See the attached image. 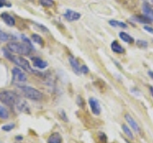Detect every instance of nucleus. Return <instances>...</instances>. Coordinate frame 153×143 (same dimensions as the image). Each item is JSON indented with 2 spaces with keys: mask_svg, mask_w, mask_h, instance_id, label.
I'll use <instances>...</instances> for the list:
<instances>
[{
  "mask_svg": "<svg viewBox=\"0 0 153 143\" xmlns=\"http://www.w3.org/2000/svg\"><path fill=\"white\" fill-rule=\"evenodd\" d=\"M7 49L11 53L17 54L18 56H28L31 54L33 47L28 45L25 42L10 41L7 45Z\"/></svg>",
  "mask_w": 153,
  "mask_h": 143,
  "instance_id": "nucleus-1",
  "label": "nucleus"
},
{
  "mask_svg": "<svg viewBox=\"0 0 153 143\" xmlns=\"http://www.w3.org/2000/svg\"><path fill=\"white\" fill-rule=\"evenodd\" d=\"M4 55L6 56L7 59H9L11 61H13L14 64H16L18 67L24 69V70L27 71V72H29V73H35V71L32 69L30 64H29V61L25 58H23V57L18 56V55L12 54L8 49L4 50Z\"/></svg>",
  "mask_w": 153,
  "mask_h": 143,
  "instance_id": "nucleus-2",
  "label": "nucleus"
},
{
  "mask_svg": "<svg viewBox=\"0 0 153 143\" xmlns=\"http://www.w3.org/2000/svg\"><path fill=\"white\" fill-rule=\"evenodd\" d=\"M0 101L6 106L14 107L18 106V104L21 102V99L16 92L11 90H2L0 91Z\"/></svg>",
  "mask_w": 153,
  "mask_h": 143,
  "instance_id": "nucleus-3",
  "label": "nucleus"
},
{
  "mask_svg": "<svg viewBox=\"0 0 153 143\" xmlns=\"http://www.w3.org/2000/svg\"><path fill=\"white\" fill-rule=\"evenodd\" d=\"M17 88L20 90V92L26 98L33 100V101H39V100H41L42 97H43V94L39 91V90H37L35 88L28 87V85H19V87H17Z\"/></svg>",
  "mask_w": 153,
  "mask_h": 143,
  "instance_id": "nucleus-4",
  "label": "nucleus"
},
{
  "mask_svg": "<svg viewBox=\"0 0 153 143\" xmlns=\"http://www.w3.org/2000/svg\"><path fill=\"white\" fill-rule=\"evenodd\" d=\"M12 74H13V84L17 85H22L24 83L27 81V77L24 71H22L19 67H14L12 70Z\"/></svg>",
  "mask_w": 153,
  "mask_h": 143,
  "instance_id": "nucleus-5",
  "label": "nucleus"
},
{
  "mask_svg": "<svg viewBox=\"0 0 153 143\" xmlns=\"http://www.w3.org/2000/svg\"><path fill=\"white\" fill-rule=\"evenodd\" d=\"M89 106L91 108V111L92 112L95 114V115H100V103L97 99L95 98H90L89 99Z\"/></svg>",
  "mask_w": 153,
  "mask_h": 143,
  "instance_id": "nucleus-6",
  "label": "nucleus"
},
{
  "mask_svg": "<svg viewBox=\"0 0 153 143\" xmlns=\"http://www.w3.org/2000/svg\"><path fill=\"white\" fill-rule=\"evenodd\" d=\"M80 13H76L75 11H71V10H67L64 13V17L66 18L68 21H76L80 18Z\"/></svg>",
  "mask_w": 153,
  "mask_h": 143,
  "instance_id": "nucleus-7",
  "label": "nucleus"
},
{
  "mask_svg": "<svg viewBox=\"0 0 153 143\" xmlns=\"http://www.w3.org/2000/svg\"><path fill=\"white\" fill-rule=\"evenodd\" d=\"M142 9H143V16H146L148 19L153 22V9L151 5H149V4H147V3H143Z\"/></svg>",
  "mask_w": 153,
  "mask_h": 143,
  "instance_id": "nucleus-8",
  "label": "nucleus"
},
{
  "mask_svg": "<svg viewBox=\"0 0 153 143\" xmlns=\"http://www.w3.org/2000/svg\"><path fill=\"white\" fill-rule=\"evenodd\" d=\"M124 118H126V120L127 121L128 125L133 129V131H134V132H135V133H140V131H141V130H140V127H139V125L137 124V122L131 117L130 114L126 113V115H124Z\"/></svg>",
  "mask_w": 153,
  "mask_h": 143,
  "instance_id": "nucleus-9",
  "label": "nucleus"
},
{
  "mask_svg": "<svg viewBox=\"0 0 153 143\" xmlns=\"http://www.w3.org/2000/svg\"><path fill=\"white\" fill-rule=\"evenodd\" d=\"M69 63H70L71 67L73 68L74 72H75L76 74L79 75V74L81 73V71H80V65H79V64L78 60H76V59L75 58V57L70 56V57H69Z\"/></svg>",
  "mask_w": 153,
  "mask_h": 143,
  "instance_id": "nucleus-10",
  "label": "nucleus"
},
{
  "mask_svg": "<svg viewBox=\"0 0 153 143\" xmlns=\"http://www.w3.org/2000/svg\"><path fill=\"white\" fill-rule=\"evenodd\" d=\"M0 17L2 18L3 21L6 23V24L8 26H14L16 25V19L13 18V16H11L10 13H1V16H0Z\"/></svg>",
  "mask_w": 153,
  "mask_h": 143,
  "instance_id": "nucleus-11",
  "label": "nucleus"
},
{
  "mask_svg": "<svg viewBox=\"0 0 153 143\" xmlns=\"http://www.w3.org/2000/svg\"><path fill=\"white\" fill-rule=\"evenodd\" d=\"M32 61H33V65L38 69H44L48 66V64L46 61L41 60L40 58H36V57H35V58H32Z\"/></svg>",
  "mask_w": 153,
  "mask_h": 143,
  "instance_id": "nucleus-12",
  "label": "nucleus"
},
{
  "mask_svg": "<svg viewBox=\"0 0 153 143\" xmlns=\"http://www.w3.org/2000/svg\"><path fill=\"white\" fill-rule=\"evenodd\" d=\"M47 143H62V136L59 133H53L48 137Z\"/></svg>",
  "mask_w": 153,
  "mask_h": 143,
  "instance_id": "nucleus-13",
  "label": "nucleus"
},
{
  "mask_svg": "<svg viewBox=\"0 0 153 143\" xmlns=\"http://www.w3.org/2000/svg\"><path fill=\"white\" fill-rule=\"evenodd\" d=\"M111 49L114 53H117V54H123L124 53V49L123 47L119 43L117 40H114L112 43H111Z\"/></svg>",
  "mask_w": 153,
  "mask_h": 143,
  "instance_id": "nucleus-14",
  "label": "nucleus"
},
{
  "mask_svg": "<svg viewBox=\"0 0 153 143\" xmlns=\"http://www.w3.org/2000/svg\"><path fill=\"white\" fill-rule=\"evenodd\" d=\"M119 37H120V39H121L123 41L126 42V43L131 44V43H133V42H134L133 37L131 36H129L127 33H126V32H120Z\"/></svg>",
  "mask_w": 153,
  "mask_h": 143,
  "instance_id": "nucleus-15",
  "label": "nucleus"
},
{
  "mask_svg": "<svg viewBox=\"0 0 153 143\" xmlns=\"http://www.w3.org/2000/svg\"><path fill=\"white\" fill-rule=\"evenodd\" d=\"M131 19L134 21H137L139 23H149L150 22V20L148 19L146 16H133Z\"/></svg>",
  "mask_w": 153,
  "mask_h": 143,
  "instance_id": "nucleus-16",
  "label": "nucleus"
},
{
  "mask_svg": "<svg viewBox=\"0 0 153 143\" xmlns=\"http://www.w3.org/2000/svg\"><path fill=\"white\" fill-rule=\"evenodd\" d=\"M109 24L111 25V26H114V27L123 28V29L127 28V25L126 24V23L122 22V21H118V20H109Z\"/></svg>",
  "mask_w": 153,
  "mask_h": 143,
  "instance_id": "nucleus-17",
  "label": "nucleus"
},
{
  "mask_svg": "<svg viewBox=\"0 0 153 143\" xmlns=\"http://www.w3.org/2000/svg\"><path fill=\"white\" fill-rule=\"evenodd\" d=\"M122 130H123V133L127 136V137L129 138V139H131V140L134 139L133 133H132V132L130 131V129H129V128L127 127V125H126V124H123V125H122Z\"/></svg>",
  "mask_w": 153,
  "mask_h": 143,
  "instance_id": "nucleus-18",
  "label": "nucleus"
},
{
  "mask_svg": "<svg viewBox=\"0 0 153 143\" xmlns=\"http://www.w3.org/2000/svg\"><path fill=\"white\" fill-rule=\"evenodd\" d=\"M9 116H10V113L8 112V109L0 105V118L1 119H8Z\"/></svg>",
  "mask_w": 153,
  "mask_h": 143,
  "instance_id": "nucleus-19",
  "label": "nucleus"
},
{
  "mask_svg": "<svg viewBox=\"0 0 153 143\" xmlns=\"http://www.w3.org/2000/svg\"><path fill=\"white\" fill-rule=\"evenodd\" d=\"M39 4L43 7L50 8L55 5V1L54 0H39Z\"/></svg>",
  "mask_w": 153,
  "mask_h": 143,
  "instance_id": "nucleus-20",
  "label": "nucleus"
},
{
  "mask_svg": "<svg viewBox=\"0 0 153 143\" xmlns=\"http://www.w3.org/2000/svg\"><path fill=\"white\" fill-rule=\"evenodd\" d=\"M10 40H11V36L7 34V33L0 30V43H1V42H7Z\"/></svg>",
  "mask_w": 153,
  "mask_h": 143,
  "instance_id": "nucleus-21",
  "label": "nucleus"
},
{
  "mask_svg": "<svg viewBox=\"0 0 153 143\" xmlns=\"http://www.w3.org/2000/svg\"><path fill=\"white\" fill-rule=\"evenodd\" d=\"M32 40L35 41V42H36L37 44H40V45H43L44 44V42H43V40L41 39V37L40 36H38V35H36V34H33V35H32Z\"/></svg>",
  "mask_w": 153,
  "mask_h": 143,
  "instance_id": "nucleus-22",
  "label": "nucleus"
},
{
  "mask_svg": "<svg viewBox=\"0 0 153 143\" xmlns=\"http://www.w3.org/2000/svg\"><path fill=\"white\" fill-rule=\"evenodd\" d=\"M14 127H16V125H14L13 123H10V124H6V125L2 126L1 130L4 132H10V131H12Z\"/></svg>",
  "mask_w": 153,
  "mask_h": 143,
  "instance_id": "nucleus-23",
  "label": "nucleus"
},
{
  "mask_svg": "<svg viewBox=\"0 0 153 143\" xmlns=\"http://www.w3.org/2000/svg\"><path fill=\"white\" fill-rule=\"evenodd\" d=\"M136 44H137V46L141 47V48H146V47L148 46L147 42L146 40H138L136 41Z\"/></svg>",
  "mask_w": 153,
  "mask_h": 143,
  "instance_id": "nucleus-24",
  "label": "nucleus"
},
{
  "mask_svg": "<svg viewBox=\"0 0 153 143\" xmlns=\"http://www.w3.org/2000/svg\"><path fill=\"white\" fill-rule=\"evenodd\" d=\"M99 138H100V141L102 143H105L107 141V136L104 133H99Z\"/></svg>",
  "mask_w": 153,
  "mask_h": 143,
  "instance_id": "nucleus-25",
  "label": "nucleus"
},
{
  "mask_svg": "<svg viewBox=\"0 0 153 143\" xmlns=\"http://www.w3.org/2000/svg\"><path fill=\"white\" fill-rule=\"evenodd\" d=\"M76 103H78V105L80 108H84V101H83L82 97L78 96V98H76Z\"/></svg>",
  "mask_w": 153,
  "mask_h": 143,
  "instance_id": "nucleus-26",
  "label": "nucleus"
},
{
  "mask_svg": "<svg viewBox=\"0 0 153 143\" xmlns=\"http://www.w3.org/2000/svg\"><path fill=\"white\" fill-rule=\"evenodd\" d=\"M80 71H81V73H83V74H87L89 72V69L88 67L86 65H81L80 66Z\"/></svg>",
  "mask_w": 153,
  "mask_h": 143,
  "instance_id": "nucleus-27",
  "label": "nucleus"
},
{
  "mask_svg": "<svg viewBox=\"0 0 153 143\" xmlns=\"http://www.w3.org/2000/svg\"><path fill=\"white\" fill-rule=\"evenodd\" d=\"M143 29L146 31H147L148 33H150V34H153V28L149 25H145L143 26Z\"/></svg>",
  "mask_w": 153,
  "mask_h": 143,
  "instance_id": "nucleus-28",
  "label": "nucleus"
},
{
  "mask_svg": "<svg viewBox=\"0 0 153 143\" xmlns=\"http://www.w3.org/2000/svg\"><path fill=\"white\" fill-rule=\"evenodd\" d=\"M3 6H11V4H7L6 0H0V8H2Z\"/></svg>",
  "mask_w": 153,
  "mask_h": 143,
  "instance_id": "nucleus-29",
  "label": "nucleus"
},
{
  "mask_svg": "<svg viewBox=\"0 0 153 143\" xmlns=\"http://www.w3.org/2000/svg\"><path fill=\"white\" fill-rule=\"evenodd\" d=\"M60 114H61V115H60V116H61V118L63 119L64 121H66V122L68 121V118H67V117L65 116V112H62V111H61V112H60Z\"/></svg>",
  "mask_w": 153,
  "mask_h": 143,
  "instance_id": "nucleus-30",
  "label": "nucleus"
},
{
  "mask_svg": "<svg viewBox=\"0 0 153 143\" xmlns=\"http://www.w3.org/2000/svg\"><path fill=\"white\" fill-rule=\"evenodd\" d=\"M145 3H147L149 4V5H153V0H143Z\"/></svg>",
  "mask_w": 153,
  "mask_h": 143,
  "instance_id": "nucleus-31",
  "label": "nucleus"
},
{
  "mask_svg": "<svg viewBox=\"0 0 153 143\" xmlns=\"http://www.w3.org/2000/svg\"><path fill=\"white\" fill-rule=\"evenodd\" d=\"M148 75L150 76V77H151V79H153V71H151V70H149V71H148Z\"/></svg>",
  "mask_w": 153,
  "mask_h": 143,
  "instance_id": "nucleus-32",
  "label": "nucleus"
},
{
  "mask_svg": "<svg viewBox=\"0 0 153 143\" xmlns=\"http://www.w3.org/2000/svg\"><path fill=\"white\" fill-rule=\"evenodd\" d=\"M149 90H150V94L153 96V87H150L149 88Z\"/></svg>",
  "mask_w": 153,
  "mask_h": 143,
  "instance_id": "nucleus-33",
  "label": "nucleus"
},
{
  "mask_svg": "<svg viewBox=\"0 0 153 143\" xmlns=\"http://www.w3.org/2000/svg\"><path fill=\"white\" fill-rule=\"evenodd\" d=\"M22 140V136H16V140Z\"/></svg>",
  "mask_w": 153,
  "mask_h": 143,
  "instance_id": "nucleus-34",
  "label": "nucleus"
},
{
  "mask_svg": "<svg viewBox=\"0 0 153 143\" xmlns=\"http://www.w3.org/2000/svg\"><path fill=\"white\" fill-rule=\"evenodd\" d=\"M126 142H127V143H130V142H129V141H127V140H126Z\"/></svg>",
  "mask_w": 153,
  "mask_h": 143,
  "instance_id": "nucleus-35",
  "label": "nucleus"
}]
</instances>
